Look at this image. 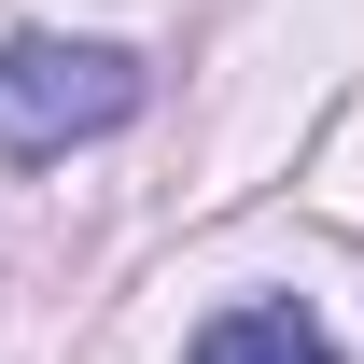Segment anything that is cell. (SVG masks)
Segmentation results:
<instances>
[{
  "label": "cell",
  "mask_w": 364,
  "mask_h": 364,
  "mask_svg": "<svg viewBox=\"0 0 364 364\" xmlns=\"http://www.w3.org/2000/svg\"><path fill=\"white\" fill-rule=\"evenodd\" d=\"M140 112L127 43H0V154H70Z\"/></svg>",
  "instance_id": "1"
},
{
  "label": "cell",
  "mask_w": 364,
  "mask_h": 364,
  "mask_svg": "<svg viewBox=\"0 0 364 364\" xmlns=\"http://www.w3.org/2000/svg\"><path fill=\"white\" fill-rule=\"evenodd\" d=\"M182 364H336V336H322L294 294H252V309H210V322H196Z\"/></svg>",
  "instance_id": "2"
}]
</instances>
